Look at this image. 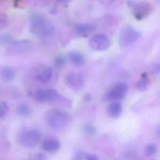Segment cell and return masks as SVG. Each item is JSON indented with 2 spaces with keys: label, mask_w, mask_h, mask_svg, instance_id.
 Returning a JSON list of instances; mask_svg holds the SVG:
<instances>
[{
  "label": "cell",
  "mask_w": 160,
  "mask_h": 160,
  "mask_svg": "<svg viewBox=\"0 0 160 160\" xmlns=\"http://www.w3.org/2000/svg\"><path fill=\"white\" fill-rule=\"evenodd\" d=\"M44 118L48 126L57 132L66 130L72 122L70 114L60 108H51L48 110Z\"/></svg>",
  "instance_id": "1"
},
{
  "label": "cell",
  "mask_w": 160,
  "mask_h": 160,
  "mask_svg": "<svg viewBox=\"0 0 160 160\" xmlns=\"http://www.w3.org/2000/svg\"><path fill=\"white\" fill-rule=\"evenodd\" d=\"M30 30L35 37L41 39L49 37L55 31L52 22L48 18L39 13H34L32 15Z\"/></svg>",
  "instance_id": "2"
},
{
  "label": "cell",
  "mask_w": 160,
  "mask_h": 160,
  "mask_svg": "<svg viewBox=\"0 0 160 160\" xmlns=\"http://www.w3.org/2000/svg\"><path fill=\"white\" fill-rule=\"evenodd\" d=\"M34 99L39 102L48 103L64 108H70L72 104L71 99L60 94L54 89L37 91L34 95Z\"/></svg>",
  "instance_id": "3"
},
{
  "label": "cell",
  "mask_w": 160,
  "mask_h": 160,
  "mask_svg": "<svg viewBox=\"0 0 160 160\" xmlns=\"http://www.w3.org/2000/svg\"><path fill=\"white\" fill-rule=\"evenodd\" d=\"M42 138V133L40 130L29 129L19 133L17 137V141L24 148H32L40 143Z\"/></svg>",
  "instance_id": "4"
},
{
  "label": "cell",
  "mask_w": 160,
  "mask_h": 160,
  "mask_svg": "<svg viewBox=\"0 0 160 160\" xmlns=\"http://www.w3.org/2000/svg\"><path fill=\"white\" fill-rule=\"evenodd\" d=\"M141 34L132 27L123 28L119 37V43L122 48H125L137 41Z\"/></svg>",
  "instance_id": "5"
},
{
  "label": "cell",
  "mask_w": 160,
  "mask_h": 160,
  "mask_svg": "<svg viewBox=\"0 0 160 160\" xmlns=\"http://www.w3.org/2000/svg\"><path fill=\"white\" fill-rule=\"evenodd\" d=\"M128 5L132 9L135 18L138 20H142L147 17L152 10V6L147 2H137L129 1Z\"/></svg>",
  "instance_id": "6"
},
{
  "label": "cell",
  "mask_w": 160,
  "mask_h": 160,
  "mask_svg": "<svg viewBox=\"0 0 160 160\" xmlns=\"http://www.w3.org/2000/svg\"><path fill=\"white\" fill-rule=\"evenodd\" d=\"M128 87L124 83H119L115 84L109 89L105 94L104 99L106 101H118L125 97L127 91Z\"/></svg>",
  "instance_id": "7"
},
{
  "label": "cell",
  "mask_w": 160,
  "mask_h": 160,
  "mask_svg": "<svg viewBox=\"0 0 160 160\" xmlns=\"http://www.w3.org/2000/svg\"><path fill=\"white\" fill-rule=\"evenodd\" d=\"M32 47V43L29 40H19L10 43L6 52L10 55H17L28 52Z\"/></svg>",
  "instance_id": "8"
},
{
  "label": "cell",
  "mask_w": 160,
  "mask_h": 160,
  "mask_svg": "<svg viewBox=\"0 0 160 160\" xmlns=\"http://www.w3.org/2000/svg\"><path fill=\"white\" fill-rule=\"evenodd\" d=\"M65 82L67 86L75 91H78L83 88L84 85V78L80 73L70 72L66 75Z\"/></svg>",
  "instance_id": "9"
},
{
  "label": "cell",
  "mask_w": 160,
  "mask_h": 160,
  "mask_svg": "<svg viewBox=\"0 0 160 160\" xmlns=\"http://www.w3.org/2000/svg\"><path fill=\"white\" fill-rule=\"evenodd\" d=\"M33 72L35 78L42 83H47L52 77V69L46 64H38L34 67Z\"/></svg>",
  "instance_id": "10"
},
{
  "label": "cell",
  "mask_w": 160,
  "mask_h": 160,
  "mask_svg": "<svg viewBox=\"0 0 160 160\" xmlns=\"http://www.w3.org/2000/svg\"><path fill=\"white\" fill-rule=\"evenodd\" d=\"M89 45L92 48L97 51L106 50L110 46V41L104 34H97L91 37Z\"/></svg>",
  "instance_id": "11"
},
{
  "label": "cell",
  "mask_w": 160,
  "mask_h": 160,
  "mask_svg": "<svg viewBox=\"0 0 160 160\" xmlns=\"http://www.w3.org/2000/svg\"><path fill=\"white\" fill-rule=\"evenodd\" d=\"M59 140L54 138H47L42 141L41 148L46 152L55 153L60 148Z\"/></svg>",
  "instance_id": "12"
},
{
  "label": "cell",
  "mask_w": 160,
  "mask_h": 160,
  "mask_svg": "<svg viewBox=\"0 0 160 160\" xmlns=\"http://www.w3.org/2000/svg\"><path fill=\"white\" fill-rule=\"evenodd\" d=\"M94 25L89 24H79L75 25L74 31L77 34L83 37H87L95 31Z\"/></svg>",
  "instance_id": "13"
},
{
  "label": "cell",
  "mask_w": 160,
  "mask_h": 160,
  "mask_svg": "<svg viewBox=\"0 0 160 160\" xmlns=\"http://www.w3.org/2000/svg\"><path fill=\"white\" fill-rule=\"evenodd\" d=\"M68 57L71 63L75 67H82L85 64V57L79 52L72 51L68 54Z\"/></svg>",
  "instance_id": "14"
},
{
  "label": "cell",
  "mask_w": 160,
  "mask_h": 160,
  "mask_svg": "<svg viewBox=\"0 0 160 160\" xmlns=\"http://www.w3.org/2000/svg\"><path fill=\"white\" fill-rule=\"evenodd\" d=\"M1 76L3 81L6 82H12L15 78V72L9 66H3L1 69Z\"/></svg>",
  "instance_id": "15"
},
{
  "label": "cell",
  "mask_w": 160,
  "mask_h": 160,
  "mask_svg": "<svg viewBox=\"0 0 160 160\" xmlns=\"http://www.w3.org/2000/svg\"><path fill=\"white\" fill-rule=\"evenodd\" d=\"M122 112V107L120 103H112L108 107V113L111 118H119Z\"/></svg>",
  "instance_id": "16"
},
{
  "label": "cell",
  "mask_w": 160,
  "mask_h": 160,
  "mask_svg": "<svg viewBox=\"0 0 160 160\" xmlns=\"http://www.w3.org/2000/svg\"><path fill=\"white\" fill-rule=\"evenodd\" d=\"M149 83V78L147 73H143L141 75V78L136 85V88L138 91H145L148 88Z\"/></svg>",
  "instance_id": "17"
},
{
  "label": "cell",
  "mask_w": 160,
  "mask_h": 160,
  "mask_svg": "<svg viewBox=\"0 0 160 160\" xmlns=\"http://www.w3.org/2000/svg\"><path fill=\"white\" fill-rule=\"evenodd\" d=\"M17 111L20 116L27 117L32 114V109L28 104L22 103L19 104L17 108Z\"/></svg>",
  "instance_id": "18"
},
{
  "label": "cell",
  "mask_w": 160,
  "mask_h": 160,
  "mask_svg": "<svg viewBox=\"0 0 160 160\" xmlns=\"http://www.w3.org/2000/svg\"><path fill=\"white\" fill-rule=\"evenodd\" d=\"M66 58L63 54H59L56 56L53 60V65L57 69H61L65 66Z\"/></svg>",
  "instance_id": "19"
},
{
  "label": "cell",
  "mask_w": 160,
  "mask_h": 160,
  "mask_svg": "<svg viewBox=\"0 0 160 160\" xmlns=\"http://www.w3.org/2000/svg\"><path fill=\"white\" fill-rule=\"evenodd\" d=\"M158 148L157 145L153 143L148 144L146 146L144 149V153L148 157L152 156L157 152Z\"/></svg>",
  "instance_id": "20"
},
{
  "label": "cell",
  "mask_w": 160,
  "mask_h": 160,
  "mask_svg": "<svg viewBox=\"0 0 160 160\" xmlns=\"http://www.w3.org/2000/svg\"><path fill=\"white\" fill-rule=\"evenodd\" d=\"M9 111V106L6 102L2 101L0 105V119L2 120L8 114Z\"/></svg>",
  "instance_id": "21"
},
{
  "label": "cell",
  "mask_w": 160,
  "mask_h": 160,
  "mask_svg": "<svg viewBox=\"0 0 160 160\" xmlns=\"http://www.w3.org/2000/svg\"><path fill=\"white\" fill-rule=\"evenodd\" d=\"M83 130L87 134L91 136H93L97 133V129L96 127L92 124L86 123L83 126Z\"/></svg>",
  "instance_id": "22"
},
{
  "label": "cell",
  "mask_w": 160,
  "mask_h": 160,
  "mask_svg": "<svg viewBox=\"0 0 160 160\" xmlns=\"http://www.w3.org/2000/svg\"><path fill=\"white\" fill-rule=\"evenodd\" d=\"M150 73L152 74H156L160 72V64H152L151 67Z\"/></svg>",
  "instance_id": "23"
},
{
  "label": "cell",
  "mask_w": 160,
  "mask_h": 160,
  "mask_svg": "<svg viewBox=\"0 0 160 160\" xmlns=\"http://www.w3.org/2000/svg\"><path fill=\"white\" fill-rule=\"evenodd\" d=\"M33 159L34 160H44L47 159V156L46 155L42 153V152H38L33 155Z\"/></svg>",
  "instance_id": "24"
},
{
  "label": "cell",
  "mask_w": 160,
  "mask_h": 160,
  "mask_svg": "<svg viewBox=\"0 0 160 160\" xmlns=\"http://www.w3.org/2000/svg\"><path fill=\"white\" fill-rule=\"evenodd\" d=\"M84 159L88 160H98L99 159L98 155L93 153H85Z\"/></svg>",
  "instance_id": "25"
},
{
  "label": "cell",
  "mask_w": 160,
  "mask_h": 160,
  "mask_svg": "<svg viewBox=\"0 0 160 160\" xmlns=\"http://www.w3.org/2000/svg\"><path fill=\"white\" fill-rule=\"evenodd\" d=\"M85 153L83 152L78 151L75 153L74 159L77 160H83L85 158Z\"/></svg>",
  "instance_id": "26"
},
{
  "label": "cell",
  "mask_w": 160,
  "mask_h": 160,
  "mask_svg": "<svg viewBox=\"0 0 160 160\" xmlns=\"http://www.w3.org/2000/svg\"><path fill=\"white\" fill-rule=\"evenodd\" d=\"M11 40V37L9 34H4L1 37V43L7 44L10 42Z\"/></svg>",
  "instance_id": "27"
},
{
  "label": "cell",
  "mask_w": 160,
  "mask_h": 160,
  "mask_svg": "<svg viewBox=\"0 0 160 160\" xmlns=\"http://www.w3.org/2000/svg\"><path fill=\"white\" fill-rule=\"evenodd\" d=\"M58 2L62 3H67L71 1V0H56Z\"/></svg>",
  "instance_id": "28"
},
{
  "label": "cell",
  "mask_w": 160,
  "mask_h": 160,
  "mask_svg": "<svg viewBox=\"0 0 160 160\" xmlns=\"http://www.w3.org/2000/svg\"><path fill=\"white\" fill-rule=\"evenodd\" d=\"M92 97L90 94H87L86 96H85V100H88V101H90V100L91 99Z\"/></svg>",
  "instance_id": "29"
},
{
  "label": "cell",
  "mask_w": 160,
  "mask_h": 160,
  "mask_svg": "<svg viewBox=\"0 0 160 160\" xmlns=\"http://www.w3.org/2000/svg\"><path fill=\"white\" fill-rule=\"evenodd\" d=\"M157 133L158 136L160 137V125L158 127V129H157Z\"/></svg>",
  "instance_id": "30"
},
{
  "label": "cell",
  "mask_w": 160,
  "mask_h": 160,
  "mask_svg": "<svg viewBox=\"0 0 160 160\" xmlns=\"http://www.w3.org/2000/svg\"><path fill=\"white\" fill-rule=\"evenodd\" d=\"M158 1H159V2H160V0H158Z\"/></svg>",
  "instance_id": "31"
}]
</instances>
